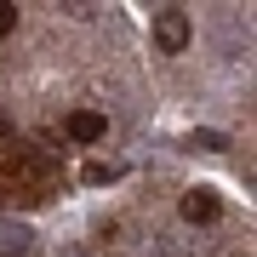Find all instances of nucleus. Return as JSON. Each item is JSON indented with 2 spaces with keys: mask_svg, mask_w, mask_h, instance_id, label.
<instances>
[{
  "mask_svg": "<svg viewBox=\"0 0 257 257\" xmlns=\"http://www.w3.org/2000/svg\"><path fill=\"white\" fill-rule=\"evenodd\" d=\"M189 35H194V23H189L183 6H160V12H155V46H160V52H183Z\"/></svg>",
  "mask_w": 257,
  "mask_h": 257,
  "instance_id": "f257e3e1",
  "label": "nucleus"
},
{
  "mask_svg": "<svg viewBox=\"0 0 257 257\" xmlns=\"http://www.w3.org/2000/svg\"><path fill=\"white\" fill-rule=\"evenodd\" d=\"M35 251V229L18 217H0V257H29Z\"/></svg>",
  "mask_w": 257,
  "mask_h": 257,
  "instance_id": "f03ea898",
  "label": "nucleus"
},
{
  "mask_svg": "<svg viewBox=\"0 0 257 257\" xmlns=\"http://www.w3.org/2000/svg\"><path fill=\"white\" fill-rule=\"evenodd\" d=\"M63 132H69V143H103V132H109V120L92 114V109H74L63 120Z\"/></svg>",
  "mask_w": 257,
  "mask_h": 257,
  "instance_id": "7ed1b4c3",
  "label": "nucleus"
},
{
  "mask_svg": "<svg viewBox=\"0 0 257 257\" xmlns=\"http://www.w3.org/2000/svg\"><path fill=\"white\" fill-rule=\"evenodd\" d=\"M217 206H223L217 189H189V194H183V217H189V223H211Z\"/></svg>",
  "mask_w": 257,
  "mask_h": 257,
  "instance_id": "20e7f679",
  "label": "nucleus"
},
{
  "mask_svg": "<svg viewBox=\"0 0 257 257\" xmlns=\"http://www.w3.org/2000/svg\"><path fill=\"white\" fill-rule=\"evenodd\" d=\"M183 149H194V155H217V149H229V138H223V132H189Z\"/></svg>",
  "mask_w": 257,
  "mask_h": 257,
  "instance_id": "39448f33",
  "label": "nucleus"
},
{
  "mask_svg": "<svg viewBox=\"0 0 257 257\" xmlns=\"http://www.w3.org/2000/svg\"><path fill=\"white\" fill-rule=\"evenodd\" d=\"M12 29H18V6H12V0H0V40H6Z\"/></svg>",
  "mask_w": 257,
  "mask_h": 257,
  "instance_id": "423d86ee",
  "label": "nucleus"
},
{
  "mask_svg": "<svg viewBox=\"0 0 257 257\" xmlns=\"http://www.w3.org/2000/svg\"><path fill=\"white\" fill-rule=\"evenodd\" d=\"M80 177H86V183H109V177H114V166H103V160H92V166H86Z\"/></svg>",
  "mask_w": 257,
  "mask_h": 257,
  "instance_id": "0eeeda50",
  "label": "nucleus"
}]
</instances>
